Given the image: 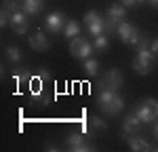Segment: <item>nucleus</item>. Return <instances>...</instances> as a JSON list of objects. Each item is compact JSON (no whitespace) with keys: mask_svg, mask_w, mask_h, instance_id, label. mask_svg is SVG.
<instances>
[{"mask_svg":"<svg viewBox=\"0 0 158 152\" xmlns=\"http://www.w3.org/2000/svg\"><path fill=\"white\" fill-rule=\"evenodd\" d=\"M133 112L141 118L143 125H152V123H156V120H158V101L152 99V97H146L139 106H135V108H133Z\"/></svg>","mask_w":158,"mask_h":152,"instance_id":"obj_1","label":"nucleus"},{"mask_svg":"<svg viewBox=\"0 0 158 152\" xmlns=\"http://www.w3.org/2000/svg\"><path fill=\"white\" fill-rule=\"evenodd\" d=\"M93 51H95V47H93L86 38L76 36V38H72V42H70V53H72L76 59H89V57L93 55Z\"/></svg>","mask_w":158,"mask_h":152,"instance_id":"obj_2","label":"nucleus"},{"mask_svg":"<svg viewBox=\"0 0 158 152\" xmlns=\"http://www.w3.org/2000/svg\"><path fill=\"white\" fill-rule=\"evenodd\" d=\"M65 148L72 150V152H91V150H95L82 133H70V135L65 137Z\"/></svg>","mask_w":158,"mask_h":152,"instance_id":"obj_3","label":"nucleus"},{"mask_svg":"<svg viewBox=\"0 0 158 152\" xmlns=\"http://www.w3.org/2000/svg\"><path fill=\"white\" fill-rule=\"evenodd\" d=\"M85 25H86V32L91 36H99L103 34V17L99 15L97 11H89L85 15Z\"/></svg>","mask_w":158,"mask_h":152,"instance_id":"obj_4","label":"nucleus"},{"mask_svg":"<svg viewBox=\"0 0 158 152\" xmlns=\"http://www.w3.org/2000/svg\"><path fill=\"white\" fill-rule=\"evenodd\" d=\"M122 82H124V78H122V72L120 70H116V68H112L108 72H103V78H101V87H108V89H114V91H118L122 87Z\"/></svg>","mask_w":158,"mask_h":152,"instance_id":"obj_5","label":"nucleus"},{"mask_svg":"<svg viewBox=\"0 0 158 152\" xmlns=\"http://www.w3.org/2000/svg\"><path fill=\"white\" fill-rule=\"evenodd\" d=\"M17 32V34H25L27 32V27H30V15L23 11H15L11 13V23H9Z\"/></svg>","mask_w":158,"mask_h":152,"instance_id":"obj_6","label":"nucleus"},{"mask_svg":"<svg viewBox=\"0 0 158 152\" xmlns=\"http://www.w3.org/2000/svg\"><path fill=\"white\" fill-rule=\"evenodd\" d=\"M65 17L61 15V13H49L47 15V19H44V27L49 30V32H53V34H59V32H63V27H65Z\"/></svg>","mask_w":158,"mask_h":152,"instance_id":"obj_7","label":"nucleus"},{"mask_svg":"<svg viewBox=\"0 0 158 152\" xmlns=\"http://www.w3.org/2000/svg\"><path fill=\"white\" fill-rule=\"evenodd\" d=\"M124 141L129 144V148H131L133 152H148V150H152L150 141H148L146 137H141V135H137V133H133V135H124Z\"/></svg>","mask_w":158,"mask_h":152,"instance_id":"obj_8","label":"nucleus"},{"mask_svg":"<svg viewBox=\"0 0 158 152\" xmlns=\"http://www.w3.org/2000/svg\"><path fill=\"white\" fill-rule=\"evenodd\" d=\"M49 44H51V40H49V36H47L42 30H38L36 34L30 36V47H32L34 51H47Z\"/></svg>","mask_w":158,"mask_h":152,"instance_id":"obj_9","label":"nucleus"},{"mask_svg":"<svg viewBox=\"0 0 158 152\" xmlns=\"http://www.w3.org/2000/svg\"><path fill=\"white\" fill-rule=\"evenodd\" d=\"M143 125L141 123V118L137 116V114H129V116H124V123H122V131H124V135H133L139 131V127Z\"/></svg>","mask_w":158,"mask_h":152,"instance_id":"obj_10","label":"nucleus"},{"mask_svg":"<svg viewBox=\"0 0 158 152\" xmlns=\"http://www.w3.org/2000/svg\"><path fill=\"white\" fill-rule=\"evenodd\" d=\"M135 32H137V27H135L131 21H120V25H118V32H116V34L120 36V40L124 42V44H129Z\"/></svg>","mask_w":158,"mask_h":152,"instance_id":"obj_11","label":"nucleus"},{"mask_svg":"<svg viewBox=\"0 0 158 152\" xmlns=\"http://www.w3.org/2000/svg\"><path fill=\"white\" fill-rule=\"evenodd\" d=\"M44 9V0H21V11L27 15H38Z\"/></svg>","mask_w":158,"mask_h":152,"instance_id":"obj_12","label":"nucleus"},{"mask_svg":"<svg viewBox=\"0 0 158 152\" xmlns=\"http://www.w3.org/2000/svg\"><path fill=\"white\" fill-rule=\"evenodd\" d=\"M122 108H124V99H122L120 95H116V97L110 101V103L103 108V110H101V112H106L108 116H118V114L122 112Z\"/></svg>","mask_w":158,"mask_h":152,"instance_id":"obj_13","label":"nucleus"},{"mask_svg":"<svg viewBox=\"0 0 158 152\" xmlns=\"http://www.w3.org/2000/svg\"><path fill=\"white\" fill-rule=\"evenodd\" d=\"M4 55H6V61H11L13 65H17V63L23 59V53L17 49V47H6L4 49Z\"/></svg>","mask_w":158,"mask_h":152,"instance_id":"obj_14","label":"nucleus"},{"mask_svg":"<svg viewBox=\"0 0 158 152\" xmlns=\"http://www.w3.org/2000/svg\"><path fill=\"white\" fill-rule=\"evenodd\" d=\"M82 70H85L89 76H97L99 74V61L95 57H89V59L82 61Z\"/></svg>","mask_w":158,"mask_h":152,"instance_id":"obj_15","label":"nucleus"},{"mask_svg":"<svg viewBox=\"0 0 158 152\" xmlns=\"http://www.w3.org/2000/svg\"><path fill=\"white\" fill-rule=\"evenodd\" d=\"M61 34L68 38V40H70V38H76L78 34H80V23H78V21H68Z\"/></svg>","mask_w":158,"mask_h":152,"instance_id":"obj_16","label":"nucleus"},{"mask_svg":"<svg viewBox=\"0 0 158 152\" xmlns=\"http://www.w3.org/2000/svg\"><path fill=\"white\" fill-rule=\"evenodd\" d=\"M13 78H15L19 85H30L32 78H36V74H30L27 70H15V72H13Z\"/></svg>","mask_w":158,"mask_h":152,"instance_id":"obj_17","label":"nucleus"},{"mask_svg":"<svg viewBox=\"0 0 158 152\" xmlns=\"http://www.w3.org/2000/svg\"><path fill=\"white\" fill-rule=\"evenodd\" d=\"M124 4H112L108 9V17L116 19V21H124Z\"/></svg>","mask_w":158,"mask_h":152,"instance_id":"obj_18","label":"nucleus"},{"mask_svg":"<svg viewBox=\"0 0 158 152\" xmlns=\"http://www.w3.org/2000/svg\"><path fill=\"white\" fill-rule=\"evenodd\" d=\"M32 99L38 101V103H42V106H47V103L51 101V93L44 91V89H36V91L32 93Z\"/></svg>","mask_w":158,"mask_h":152,"instance_id":"obj_19","label":"nucleus"},{"mask_svg":"<svg viewBox=\"0 0 158 152\" xmlns=\"http://www.w3.org/2000/svg\"><path fill=\"white\" fill-rule=\"evenodd\" d=\"M118 25L120 21H116V19H112V17H103V32L106 34H114V32H118Z\"/></svg>","mask_w":158,"mask_h":152,"instance_id":"obj_20","label":"nucleus"},{"mask_svg":"<svg viewBox=\"0 0 158 152\" xmlns=\"http://www.w3.org/2000/svg\"><path fill=\"white\" fill-rule=\"evenodd\" d=\"M93 47H95V51H106V49L110 47L108 36H106V34H99V36H95V42H93Z\"/></svg>","mask_w":158,"mask_h":152,"instance_id":"obj_21","label":"nucleus"},{"mask_svg":"<svg viewBox=\"0 0 158 152\" xmlns=\"http://www.w3.org/2000/svg\"><path fill=\"white\" fill-rule=\"evenodd\" d=\"M89 127H91L93 131H106V129H108L106 123H103L99 116H91V118H89Z\"/></svg>","mask_w":158,"mask_h":152,"instance_id":"obj_22","label":"nucleus"},{"mask_svg":"<svg viewBox=\"0 0 158 152\" xmlns=\"http://www.w3.org/2000/svg\"><path fill=\"white\" fill-rule=\"evenodd\" d=\"M2 9H6L9 13L21 11V2L19 0H2Z\"/></svg>","mask_w":158,"mask_h":152,"instance_id":"obj_23","label":"nucleus"},{"mask_svg":"<svg viewBox=\"0 0 158 152\" xmlns=\"http://www.w3.org/2000/svg\"><path fill=\"white\" fill-rule=\"evenodd\" d=\"M131 65H133V70H135V72H137V74H141V76H146V74H150V72H152L150 68L141 65V63H139V61H135V59H133V63H131Z\"/></svg>","mask_w":158,"mask_h":152,"instance_id":"obj_24","label":"nucleus"},{"mask_svg":"<svg viewBox=\"0 0 158 152\" xmlns=\"http://www.w3.org/2000/svg\"><path fill=\"white\" fill-rule=\"evenodd\" d=\"M36 78L40 80V82H49L51 80V72L47 70V68H40V70L36 72Z\"/></svg>","mask_w":158,"mask_h":152,"instance_id":"obj_25","label":"nucleus"},{"mask_svg":"<svg viewBox=\"0 0 158 152\" xmlns=\"http://www.w3.org/2000/svg\"><path fill=\"white\" fill-rule=\"evenodd\" d=\"M11 23V13L6 11V9H2L0 11V27H4V25Z\"/></svg>","mask_w":158,"mask_h":152,"instance_id":"obj_26","label":"nucleus"},{"mask_svg":"<svg viewBox=\"0 0 158 152\" xmlns=\"http://www.w3.org/2000/svg\"><path fill=\"white\" fill-rule=\"evenodd\" d=\"M124 6H135V4H141V2H146V0H120Z\"/></svg>","mask_w":158,"mask_h":152,"instance_id":"obj_27","label":"nucleus"},{"mask_svg":"<svg viewBox=\"0 0 158 152\" xmlns=\"http://www.w3.org/2000/svg\"><path fill=\"white\" fill-rule=\"evenodd\" d=\"M150 49H152V53H154V55H158V38L150 40Z\"/></svg>","mask_w":158,"mask_h":152,"instance_id":"obj_28","label":"nucleus"},{"mask_svg":"<svg viewBox=\"0 0 158 152\" xmlns=\"http://www.w3.org/2000/svg\"><path fill=\"white\" fill-rule=\"evenodd\" d=\"M152 131H154V137L158 139V120H156V123H154V129H152Z\"/></svg>","mask_w":158,"mask_h":152,"instance_id":"obj_29","label":"nucleus"},{"mask_svg":"<svg viewBox=\"0 0 158 152\" xmlns=\"http://www.w3.org/2000/svg\"><path fill=\"white\" fill-rule=\"evenodd\" d=\"M150 2H152V4H154V6H158V0H150Z\"/></svg>","mask_w":158,"mask_h":152,"instance_id":"obj_30","label":"nucleus"},{"mask_svg":"<svg viewBox=\"0 0 158 152\" xmlns=\"http://www.w3.org/2000/svg\"><path fill=\"white\" fill-rule=\"evenodd\" d=\"M156 150H158V148H156Z\"/></svg>","mask_w":158,"mask_h":152,"instance_id":"obj_31","label":"nucleus"}]
</instances>
